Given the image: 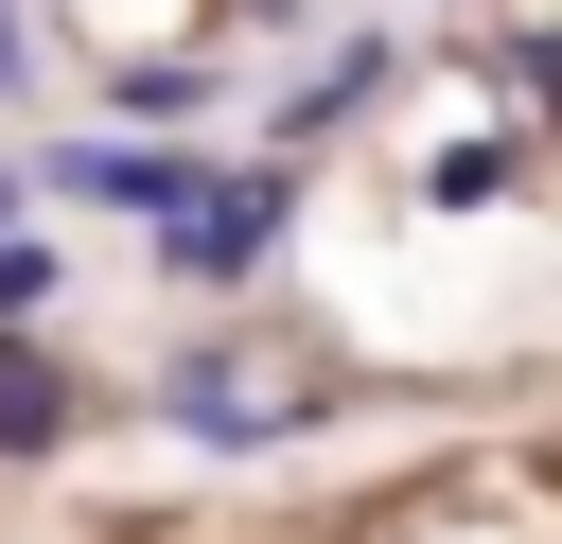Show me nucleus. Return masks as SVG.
<instances>
[{
  "label": "nucleus",
  "instance_id": "f257e3e1",
  "mask_svg": "<svg viewBox=\"0 0 562 544\" xmlns=\"http://www.w3.org/2000/svg\"><path fill=\"white\" fill-rule=\"evenodd\" d=\"M70 193H105V211H140V228H176V211H193L211 175H193V158H158V140H88V158H70Z\"/></svg>",
  "mask_w": 562,
  "mask_h": 544
},
{
  "label": "nucleus",
  "instance_id": "f03ea898",
  "mask_svg": "<svg viewBox=\"0 0 562 544\" xmlns=\"http://www.w3.org/2000/svg\"><path fill=\"white\" fill-rule=\"evenodd\" d=\"M53 439H70V369L0 316V456H53Z\"/></svg>",
  "mask_w": 562,
  "mask_h": 544
},
{
  "label": "nucleus",
  "instance_id": "7ed1b4c3",
  "mask_svg": "<svg viewBox=\"0 0 562 544\" xmlns=\"http://www.w3.org/2000/svg\"><path fill=\"white\" fill-rule=\"evenodd\" d=\"M176 421H211V439H263V421H281V404H263V386H246V369H211V351H193V369H176Z\"/></svg>",
  "mask_w": 562,
  "mask_h": 544
},
{
  "label": "nucleus",
  "instance_id": "20e7f679",
  "mask_svg": "<svg viewBox=\"0 0 562 544\" xmlns=\"http://www.w3.org/2000/svg\"><path fill=\"white\" fill-rule=\"evenodd\" d=\"M53 298V246H0V316H35Z\"/></svg>",
  "mask_w": 562,
  "mask_h": 544
},
{
  "label": "nucleus",
  "instance_id": "39448f33",
  "mask_svg": "<svg viewBox=\"0 0 562 544\" xmlns=\"http://www.w3.org/2000/svg\"><path fill=\"white\" fill-rule=\"evenodd\" d=\"M18 70H35V53H18V0H0V88H18Z\"/></svg>",
  "mask_w": 562,
  "mask_h": 544
}]
</instances>
